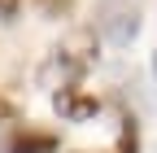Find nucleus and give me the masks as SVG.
<instances>
[{
    "label": "nucleus",
    "instance_id": "1",
    "mask_svg": "<svg viewBox=\"0 0 157 153\" xmlns=\"http://www.w3.org/2000/svg\"><path fill=\"white\" fill-rule=\"evenodd\" d=\"M144 0H96V31L109 44H131L140 35Z\"/></svg>",
    "mask_w": 157,
    "mask_h": 153
},
{
    "label": "nucleus",
    "instance_id": "2",
    "mask_svg": "<svg viewBox=\"0 0 157 153\" xmlns=\"http://www.w3.org/2000/svg\"><path fill=\"white\" fill-rule=\"evenodd\" d=\"M57 144H61L57 131H44V127H17V131H9V136H5L0 153H57Z\"/></svg>",
    "mask_w": 157,
    "mask_h": 153
},
{
    "label": "nucleus",
    "instance_id": "3",
    "mask_svg": "<svg viewBox=\"0 0 157 153\" xmlns=\"http://www.w3.org/2000/svg\"><path fill=\"white\" fill-rule=\"evenodd\" d=\"M52 109L61 114V118H70V123H87V118L101 114V101L87 96V92H78V88H61L52 96Z\"/></svg>",
    "mask_w": 157,
    "mask_h": 153
},
{
    "label": "nucleus",
    "instance_id": "4",
    "mask_svg": "<svg viewBox=\"0 0 157 153\" xmlns=\"http://www.w3.org/2000/svg\"><path fill=\"white\" fill-rule=\"evenodd\" d=\"M118 153H140V127L131 114L122 118V131H118Z\"/></svg>",
    "mask_w": 157,
    "mask_h": 153
},
{
    "label": "nucleus",
    "instance_id": "5",
    "mask_svg": "<svg viewBox=\"0 0 157 153\" xmlns=\"http://www.w3.org/2000/svg\"><path fill=\"white\" fill-rule=\"evenodd\" d=\"M9 118H17V105L9 96H0V123H9Z\"/></svg>",
    "mask_w": 157,
    "mask_h": 153
},
{
    "label": "nucleus",
    "instance_id": "6",
    "mask_svg": "<svg viewBox=\"0 0 157 153\" xmlns=\"http://www.w3.org/2000/svg\"><path fill=\"white\" fill-rule=\"evenodd\" d=\"M70 9V0H44V13L48 18H57V13H66Z\"/></svg>",
    "mask_w": 157,
    "mask_h": 153
},
{
    "label": "nucleus",
    "instance_id": "7",
    "mask_svg": "<svg viewBox=\"0 0 157 153\" xmlns=\"http://www.w3.org/2000/svg\"><path fill=\"white\" fill-rule=\"evenodd\" d=\"M17 5H22V0H0V22H5V18H13Z\"/></svg>",
    "mask_w": 157,
    "mask_h": 153
},
{
    "label": "nucleus",
    "instance_id": "8",
    "mask_svg": "<svg viewBox=\"0 0 157 153\" xmlns=\"http://www.w3.org/2000/svg\"><path fill=\"white\" fill-rule=\"evenodd\" d=\"M153 70H157V53H153Z\"/></svg>",
    "mask_w": 157,
    "mask_h": 153
}]
</instances>
